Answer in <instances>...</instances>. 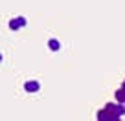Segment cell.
Returning a JSON list of instances; mask_svg holds the SVG:
<instances>
[{
	"mask_svg": "<svg viewBox=\"0 0 125 121\" xmlns=\"http://www.w3.org/2000/svg\"><path fill=\"white\" fill-rule=\"evenodd\" d=\"M24 26H26V19H24V17L13 19L11 22H9V29H13V31H15V29H19V28H24Z\"/></svg>",
	"mask_w": 125,
	"mask_h": 121,
	"instance_id": "7a4b0ae2",
	"label": "cell"
},
{
	"mask_svg": "<svg viewBox=\"0 0 125 121\" xmlns=\"http://www.w3.org/2000/svg\"><path fill=\"white\" fill-rule=\"evenodd\" d=\"M0 61H2V55H0Z\"/></svg>",
	"mask_w": 125,
	"mask_h": 121,
	"instance_id": "5b68a950",
	"label": "cell"
},
{
	"mask_svg": "<svg viewBox=\"0 0 125 121\" xmlns=\"http://www.w3.org/2000/svg\"><path fill=\"white\" fill-rule=\"evenodd\" d=\"M48 46H50V50H52V51H57V50H59V42H57L55 39H52L50 42H48Z\"/></svg>",
	"mask_w": 125,
	"mask_h": 121,
	"instance_id": "277c9868",
	"label": "cell"
},
{
	"mask_svg": "<svg viewBox=\"0 0 125 121\" xmlns=\"http://www.w3.org/2000/svg\"><path fill=\"white\" fill-rule=\"evenodd\" d=\"M125 114V106H116V105H107L101 112L98 114L99 119H118L120 116Z\"/></svg>",
	"mask_w": 125,
	"mask_h": 121,
	"instance_id": "6da1fadb",
	"label": "cell"
},
{
	"mask_svg": "<svg viewBox=\"0 0 125 121\" xmlns=\"http://www.w3.org/2000/svg\"><path fill=\"white\" fill-rule=\"evenodd\" d=\"M24 90H26V92H37V90H39V83L37 81H28L26 84H24Z\"/></svg>",
	"mask_w": 125,
	"mask_h": 121,
	"instance_id": "3957f363",
	"label": "cell"
}]
</instances>
